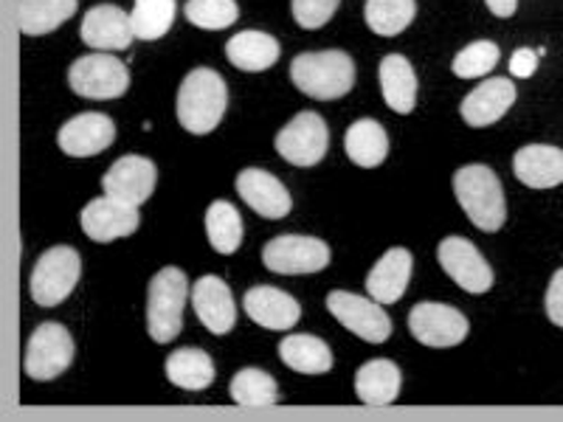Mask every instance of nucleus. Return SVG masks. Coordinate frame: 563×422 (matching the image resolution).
Returning a JSON list of instances; mask_svg holds the SVG:
<instances>
[{"mask_svg": "<svg viewBox=\"0 0 563 422\" xmlns=\"http://www.w3.org/2000/svg\"><path fill=\"white\" fill-rule=\"evenodd\" d=\"M229 108V88L214 68H195L184 77L175 99V113L186 133L209 135L223 122Z\"/></svg>", "mask_w": 563, "mask_h": 422, "instance_id": "obj_1", "label": "nucleus"}, {"mask_svg": "<svg viewBox=\"0 0 563 422\" xmlns=\"http://www.w3.org/2000/svg\"><path fill=\"white\" fill-rule=\"evenodd\" d=\"M456 203L479 231H499L507 220V200L501 180L485 164H467L454 173Z\"/></svg>", "mask_w": 563, "mask_h": 422, "instance_id": "obj_2", "label": "nucleus"}, {"mask_svg": "<svg viewBox=\"0 0 563 422\" xmlns=\"http://www.w3.org/2000/svg\"><path fill=\"white\" fill-rule=\"evenodd\" d=\"M290 82L305 97L333 102L355 88V63L346 52H305L290 63Z\"/></svg>", "mask_w": 563, "mask_h": 422, "instance_id": "obj_3", "label": "nucleus"}, {"mask_svg": "<svg viewBox=\"0 0 563 422\" xmlns=\"http://www.w3.org/2000/svg\"><path fill=\"white\" fill-rule=\"evenodd\" d=\"M189 281L180 268H161L147 290V333L155 344H169L180 335Z\"/></svg>", "mask_w": 563, "mask_h": 422, "instance_id": "obj_4", "label": "nucleus"}, {"mask_svg": "<svg viewBox=\"0 0 563 422\" xmlns=\"http://www.w3.org/2000/svg\"><path fill=\"white\" fill-rule=\"evenodd\" d=\"M82 276V256L70 245H54L37 259L32 270V299L40 308H57L74 293Z\"/></svg>", "mask_w": 563, "mask_h": 422, "instance_id": "obj_5", "label": "nucleus"}, {"mask_svg": "<svg viewBox=\"0 0 563 422\" xmlns=\"http://www.w3.org/2000/svg\"><path fill=\"white\" fill-rule=\"evenodd\" d=\"M68 85L82 99H119L130 88V70L110 52L85 54L68 68Z\"/></svg>", "mask_w": 563, "mask_h": 422, "instance_id": "obj_6", "label": "nucleus"}, {"mask_svg": "<svg viewBox=\"0 0 563 422\" xmlns=\"http://www.w3.org/2000/svg\"><path fill=\"white\" fill-rule=\"evenodd\" d=\"M274 147L279 158L294 167H316L324 160L327 147H330V130L316 110H305L276 133Z\"/></svg>", "mask_w": 563, "mask_h": 422, "instance_id": "obj_7", "label": "nucleus"}, {"mask_svg": "<svg viewBox=\"0 0 563 422\" xmlns=\"http://www.w3.org/2000/svg\"><path fill=\"white\" fill-rule=\"evenodd\" d=\"M74 364V338L57 321H45L32 333L26 344L23 369L32 380H57Z\"/></svg>", "mask_w": 563, "mask_h": 422, "instance_id": "obj_8", "label": "nucleus"}, {"mask_svg": "<svg viewBox=\"0 0 563 422\" xmlns=\"http://www.w3.org/2000/svg\"><path fill=\"white\" fill-rule=\"evenodd\" d=\"M327 310L333 313L344 330L358 335L366 344H384L391 335V319L384 310V304L375 299H364L350 290H333L327 296Z\"/></svg>", "mask_w": 563, "mask_h": 422, "instance_id": "obj_9", "label": "nucleus"}, {"mask_svg": "<svg viewBox=\"0 0 563 422\" xmlns=\"http://www.w3.org/2000/svg\"><path fill=\"white\" fill-rule=\"evenodd\" d=\"M333 254L330 245L319 237H301V234H282L263 248V263L271 274L301 276L319 274L330 265Z\"/></svg>", "mask_w": 563, "mask_h": 422, "instance_id": "obj_10", "label": "nucleus"}, {"mask_svg": "<svg viewBox=\"0 0 563 422\" xmlns=\"http://www.w3.org/2000/svg\"><path fill=\"white\" fill-rule=\"evenodd\" d=\"M467 319L451 304L420 301L409 313V333L417 344L431 349H451L467 338Z\"/></svg>", "mask_w": 563, "mask_h": 422, "instance_id": "obj_11", "label": "nucleus"}, {"mask_svg": "<svg viewBox=\"0 0 563 422\" xmlns=\"http://www.w3.org/2000/svg\"><path fill=\"white\" fill-rule=\"evenodd\" d=\"M79 225L93 243H113V240H124L135 234L141 225L139 206L119 200L113 195L90 200L79 214Z\"/></svg>", "mask_w": 563, "mask_h": 422, "instance_id": "obj_12", "label": "nucleus"}, {"mask_svg": "<svg viewBox=\"0 0 563 422\" xmlns=\"http://www.w3.org/2000/svg\"><path fill=\"white\" fill-rule=\"evenodd\" d=\"M437 259H440L442 270L460 285L467 293H487L493 288V270L485 263V256L479 254L471 240L465 237H445L437 248Z\"/></svg>", "mask_w": 563, "mask_h": 422, "instance_id": "obj_13", "label": "nucleus"}, {"mask_svg": "<svg viewBox=\"0 0 563 422\" xmlns=\"http://www.w3.org/2000/svg\"><path fill=\"white\" fill-rule=\"evenodd\" d=\"M79 37L93 52H128L135 40L133 20L113 3H99V7L88 9V14L82 18Z\"/></svg>", "mask_w": 563, "mask_h": 422, "instance_id": "obj_14", "label": "nucleus"}, {"mask_svg": "<svg viewBox=\"0 0 563 422\" xmlns=\"http://www.w3.org/2000/svg\"><path fill=\"white\" fill-rule=\"evenodd\" d=\"M115 141V124L110 115L97 113H79L59 127L57 144L65 155L70 158H93V155L104 153Z\"/></svg>", "mask_w": 563, "mask_h": 422, "instance_id": "obj_15", "label": "nucleus"}, {"mask_svg": "<svg viewBox=\"0 0 563 422\" xmlns=\"http://www.w3.org/2000/svg\"><path fill=\"white\" fill-rule=\"evenodd\" d=\"M155 184H158V169L144 155H124L102 178L104 195H113L133 206L147 203L155 192Z\"/></svg>", "mask_w": 563, "mask_h": 422, "instance_id": "obj_16", "label": "nucleus"}, {"mask_svg": "<svg viewBox=\"0 0 563 422\" xmlns=\"http://www.w3.org/2000/svg\"><path fill=\"white\" fill-rule=\"evenodd\" d=\"M192 308L211 335H229L238 324V304L220 276H200L195 281Z\"/></svg>", "mask_w": 563, "mask_h": 422, "instance_id": "obj_17", "label": "nucleus"}, {"mask_svg": "<svg viewBox=\"0 0 563 422\" xmlns=\"http://www.w3.org/2000/svg\"><path fill=\"white\" fill-rule=\"evenodd\" d=\"M516 104V85L510 82L507 77H496L487 79V82L476 85L460 104L462 122L467 127H490L499 119H505L507 110Z\"/></svg>", "mask_w": 563, "mask_h": 422, "instance_id": "obj_18", "label": "nucleus"}, {"mask_svg": "<svg viewBox=\"0 0 563 422\" xmlns=\"http://www.w3.org/2000/svg\"><path fill=\"white\" fill-rule=\"evenodd\" d=\"M243 308L254 324H260L263 330H276V333L294 330L301 319L299 301L271 285H256V288L245 290Z\"/></svg>", "mask_w": 563, "mask_h": 422, "instance_id": "obj_19", "label": "nucleus"}, {"mask_svg": "<svg viewBox=\"0 0 563 422\" xmlns=\"http://www.w3.org/2000/svg\"><path fill=\"white\" fill-rule=\"evenodd\" d=\"M238 195L265 220L288 218L290 209H294L288 189L265 169H243L238 175Z\"/></svg>", "mask_w": 563, "mask_h": 422, "instance_id": "obj_20", "label": "nucleus"}, {"mask_svg": "<svg viewBox=\"0 0 563 422\" xmlns=\"http://www.w3.org/2000/svg\"><path fill=\"white\" fill-rule=\"evenodd\" d=\"M411 270H415V259H411L409 248H389L380 256L375 268L366 276V290L380 304H395L404 299L406 288L411 281Z\"/></svg>", "mask_w": 563, "mask_h": 422, "instance_id": "obj_21", "label": "nucleus"}, {"mask_svg": "<svg viewBox=\"0 0 563 422\" xmlns=\"http://www.w3.org/2000/svg\"><path fill=\"white\" fill-rule=\"evenodd\" d=\"M512 173L530 189H555L563 184V149L552 144H527L512 155Z\"/></svg>", "mask_w": 563, "mask_h": 422, "instance_id": "obj_22", "label": "nucleus"}, {"mask_svg": "<svg viewBox=\"0 0 563 422\" xmlns=\"http://www.w3.org/2000/svg\"><path fill=\"white\" fill-rule=\"evenodd\" d=\"M279 54V40L271 37L268 32H256V29L238 32L225 43V57H229V63L234 68L245 70V74H260V70L274 68Z\"/></svg>", "mask_w": 563, "mask_h": 422, "instance_id": "obj_23", "label": "nucleus"}, {"mask_svg": "<svg viewBox=\"0 0 563 422\" xmlns=\"http://www.w3.org/2000/svg\"><path fill=\"white\" fill-rule=\"evenodd\" d=\"M400 384H404V375L389 358L366 360L355 371V395H358L361 403L375 406V409L395 403L397 395H400Z\"/></svg>", "mask_w": 563, "mask_h": 422, "instance_id": "obj_24", "label": "nucleus"}, {"mask_svg": "<svg viewBox=\"0 0 563 422\" xmlns=\"http://www.w3.org/2000/svg\"><path fill=\"white\" fill-rule=\"evenodd\" d=\"M380 93L395 113L409 115L417 104V74L404 54H386L378 65Z\"/></svg>", "mask_w": 563, "mask_h": 422, "instance_id": "obj_25", "label": "nucleus"}, {"mask_svg": "<svg viewBox=\"0 0 563 422\" xmlns=\"http://www.w3.org/2000/svg\"><path fill=\"white\" fill-rule=\"evenodd\" d=\"M279 358L299 375H327L333 369V349L319 335L290 333L282 338Z\"/></svg>", "mask_w": 563, "mask_h": 422, "instance_id": "obj_26", "label": "nucleus"}, {"mask_svg": "<svg viewBox=\"0 0 563 422\" xmlns=\"http://www.w3.org/2000/svg\"><path fill=\"white\" fill-rule=\"evenodd\" d=\"M79 0H18V29L26 37L57 32L77 14Z\"/></svg>", "mask_w": 563, "mask_h": 422, "instance_id": "obj_27", "label": "nucleus"}, {"mask_svg": "<svg viewBox=\"0 0 563 422\" xmlns=\"http://www.w3.org/2000/svg\"><path fill=\"white\" fill-rule=\"evenodd\" d=\"M346 158L361 169L380 167L389 155V135L375 119H358L344 135Z\"/></svg>", "mask_w": 563, "mask_h": 422, "instance_id": "obj_28", "label": "nucleus"}, {"mask_svg": "<svg viewBox=\"0 0 563 422\" xmlns=\"http://www.w3.org/2000/svg\"><path fill=\"white\" fill-rule=\"evenodd\" d=\"M164 371H167L169 384L184 391H203L214 384V360L209 352L198 349V346L175 349L164 364Z\"/></svg>", "mask_w": 563, "mask_h": 422, "instance_id": "obj_29", "label": "nucleus"}, {"mask_svg": "<svg viewBox=\"0 0 563 422\" xmlns=\"http://www.w3.org/2000/svg\"><path fill=\"white\" fill-rule=\"evenodd\" d=\"M206 237L218 254L231 256L243 243V218L229 200H214L206 209Z\"/></svg>", "mask_w": 563, "mask_h": 422, "instance_id": "obj_30", "label": "nucleus"}, {"mask_svg": "<svg viewBox=\"0 0 563 422\" xmlns=\"http://www.w3.org/2000/svg\"><path fill=\"white\" fill-rule=\"evenodd\" d=\"M417 14V0H366V29L378 37H397L411 26Z\"/></svg>", "mask_w": 563, "mask_h": 422, "instance_id": "obj_31", "label": "nucleus"}, {"mask_svg": "<svg viewBox=\"0 0 563 422\" xmlns=\"http://www.w3.org/2000/svg\"><path fill=\"white\" fill-rule=\"evenodd\" d=\"M231 400L238 406H245V409H265V406L279 403V386L271 378L268 371L263 369H240L234 378H231L229 386Z\"/></svg>", "mask_w": 563, "mask_h": 422, "instance_id": "obj_32", "label": "nucleus"}, {"mask_svg": "<svg viewBox=\"0 0 563 422\" xmlns=\"http://www.w3.org/2000/svg\"><path fill=\"white\" fill-rule=\"evenodd\" d=\"M175 14H178L175 0H135L130 12L135 40H161L173 29Z\"/></svg>", "mask_w": 563, "mask_h": 422, "instance_id": "obj_33", "label": "nucleus"}, {"mask_svg": "<svg viewBox=\"0 0 563 422\" xmlns=\"http://www.w3.org/2000/svg\"><path fill=\"white\" fill-rule=\"evenodd\" d=\"M186 20L203 32H223L240 18L238 0H186Z\"/></svg>", "mask_w": 563, "mask_h": 422, "instance_id": "obj_34", "label": "nucleus"}, {"mask_svg": "<svg viewBox=\"0 0 563 422\" xmlns=\"http://www.w3.org/2000/svg\"><path fill=\"white\" fill-rule=\"evenodd\" d=\"M496 65H499V45L493 43V40H476V43H467L456 54L454 63H451V70L460 79H482Z\"/></svg>", "mask_w": 563, "mask_h": 422, "instance_id": "obj_35", "label": "nucleus"}, {"mask_svg": "<svg viewBox=\"0 0 563 422\" xmlns=\"http://www.w3.org/2000/svg\"><path fill=\"white\" fill-rule=\"evenodd\" d=\"M341 7V0H290V12L301 29L316 32V29L327 26L333 20L335 9Z\"/></svg>", "mask_w": 563, "mask_h": 422, "instance_id": "obj_36", "label": "nucleus"}, {"mask_svg": "<svg viewBox=\"0 0 563 422\" xmlns=\"http://www.w3.org/2000/svg\"><path fill=\"white\" fill-rule=\"evenodd\" d=\"M544 308H547V319L563 330V268H558L555 274H552L550 288H547Z\"/></svg>", "mask_w": 563, "mask_h": 422, "instance_id": "obj_37", "label": "nucleus"}, {"mask_svg": "<svg viewBox=\"0 0 563 422\" xmlns=\"http://www.w3.org/2000/svg\"><path fill=\"white\" fill-rule=\"evenodd\" d=\"M538 70V52H530V48H519L512 52L510 57V74L516 79H530Z\"/></svg>", "mask_w": 563, "mask_h": 422, "instance_id": "obj_38", "label": "nucleus"}, {"mask_svg": "<svg viewBox=\"0 0 563 422\" xmlns=\"http://www.w3.org/2000/svg\"><path fill=\"white\" fill-rule=\"evenodd\" d=\"M485 7L490 9V14L507 20L516 14V9H519V0H485Z\"/></svg>", "mask_w": 563, "mask_h": 422, "instance_id": "obj_39", "label": "nucleus"}]
</instances>
